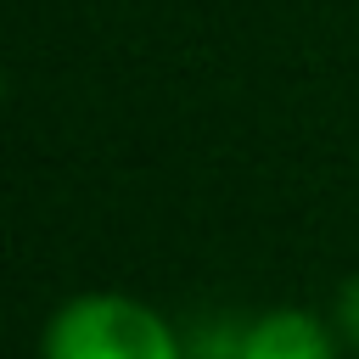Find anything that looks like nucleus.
Masks as SVG:
<instances>
[{"label": "nucleus", "mask_w": 359, "mask_h": 359, "mask_svg": "<svg viewBox=\"0 0 359 359\" xmlns=\"http://www.w3.org/2000/svg\"><path fill=\"white\" fill-rule=\"evenodd\" d=\"M337 348H342V337H337L331 314H314L297 303L252 314L236 337V359H337Z\"/></svg>", "instance_id": "obj_2"}, {"label": "nucleus", "mask_w": 359, "mask_h": 359, "mask_svg": "<svg viewBox=\"0 0 359 359\" xmlns=\"http://www.w3.org/2000/svg\"><path fill=\"white\" fill-rule=\"evenodd\" d=\"M39 359H185L180 331L129 292H73L39 331Z\"/></svg>", "instance_id": "obj_1"}, {"label": "nucleus", "mask_w": 359, "mask_h": 359, "mask_svg": "<svg viewBox=\"0 0 359 359\" xmlns=\"http://www.w3.org/2000/svg\"><path fill=\"white\" fill-rule=\"evenodd\" d=\"M331 325H337L342 348H353V359H359V275H348V280L337 286V303H331Z\"/></svg>", "instance_id": "obj_3"}]
</instances>
